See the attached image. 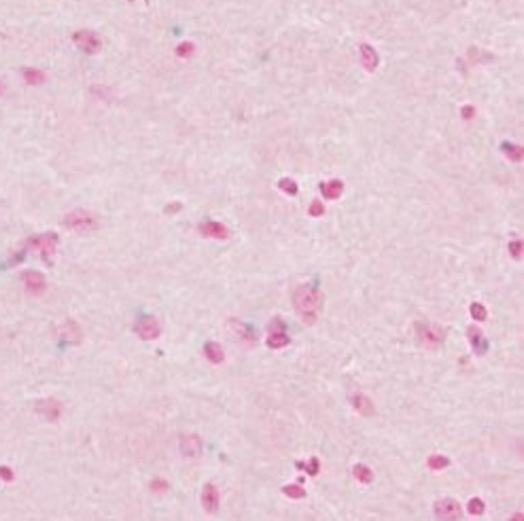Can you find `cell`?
Instances as JSON below:
<instances>
[{
	"mask_svg": "<svg viewBox=\"0 0 524 521\" xmlns=\"http://www.w3.org/2000/svg\"><path fill=\"white\" fill-rule=\"evenodd\" d=\"M293 305L306 324H314L323 308V294L310 284H301L293 290Z\"/></svg>",
	"mask_w": 524,
	"mask_h": 521,
	"instance_id": "6da1fadb",
	"label": "cell"
},
{
	"mask_svg": "<svg viewBox=\"0 0 524 521\" xmlns=\"http://www.w3.org/2000/svg\"><path fill=\"white\" fill-rule=\"evenodd\" d=\"M64 227L70 229V231H75V233H90V231H94L98 227V222H96L92 212L73 210V212H68L64 216Z\"/></svg>",
	"mask_w": 524,
	"mask_h": 521,
	"instance_id": "7a4b0ae2",
	"label": "cell"
},
{
	"mask_svg": "<svg viewBox=\"0 0 524 521\" xmlns=\"http://www.w3.org/2000/svg\"><path fill=\"white\" fill-rule=\"evenodd\" d=\"M56 246H58V236L56 233H43V236H32L28 242H26V248L30 250H37V252L51 263V256L56 252Z\"/></svg>",
	"mask_w": 524,
	"mask_h": 521,
	"instance_id": "3957f363",
	"label": "cell"
},
{
	"mask_svg": "<svg viewBox=\"0 0 524 521\" xmlns=\"http://www.w3.org/2000/svg\"><path fill=\"white\" fill-rule=\"evenodd\" d=\"M416 337L424 348H437L443 341V330L429 322H416Z\"/></svg>",
	"mask_w": 524,
	"mask_h": 521,
	"instance_id": "277c9868",
	"label": "cell"
},
{
	"mask_svg": "<svg viewBox=\"0 0 524 521\" xmlns=\"http://www.w3.org/2000/svg\"><path fill=\"white\" fill-rule=\"evenodd\" d=\"M73 42H75L83 53H87V56H96V53L102 49L100 36H98L96 32H92V30H79V32H75V34H73Z\"/></svg>",
	"mask_w": 524,
	"mask_h": 521,
	"instance_id": "5b68a950",
	"label": "cell"
},
{
	"mask_svg": "<svg viewBox=\"0 0 524 521\" xmlns=\"http://www.w3.org/2000/svg\"><path fill=\"white\" fill-rule=\"evenodd\" d=\"M435 517L439 521H458L463 517V508L454 498H441L435 502Z\"/></svg>",
	"mask_w": 524,
	"mask_h": 521,
	"instance_id": "8992f818",
	"label": "cell"
},
{
	"mask_svg": "<svg viewBox=\"0 0 524 521\" xmlns=\"http://www.w3.org/2000/svg\"><path fill=\"white\" fill-rule=\"evenodd\" d=\"M136 335L140 339H145V341H153L159 337V333H162V326H159V322L155 316H143L138 322H136Z\"/></svg>",
	"mask_w": 524,
	"mask_h": 521,
	"instance_id": "52a82bcc",
	"label": "cell"
},
{
	"mask_svg": "<svg viewBox=\"0 0 524 521\" xmlns=\"http://www.w3.org/2000/svg\"><path fill=\"white\" fill-rule=\"evenodd\" d=\"M22 282H24L26 292L32 294V297H39V294H43V292H45V288H47L45 276L39 274V272H34V269H30V272H24Z\"/></svg>",
	"mask_w": 524,
	"mask_h": 521,
	"instance_id": "ba28073f",
	"label": "cell"
},
{
	"mask_svg": "<svg viewBox=\"0 0 524 521\" xmlns=\"http://www.w3.org/2000/svg\"><path fill=\"white\" fill-rule=\"evenodd\" d=\"M198 231L208 240H221V242L229 240V229L223 222H217V220H204L198 227Z\"/></svg>",
	"mask_w": 524,
	"mask_h": 521,
	"instance_id": "9c48e42d",
	"label": "cell"
},
{
	"mask_svg": "<svg viewBox=\"0 0 524 521\" xmlns=\"http://www.w3.org/2000/svg\"><path fill=\"white\" fill-rule=\"evenodd\" d=\"M34 411H37L43 420L56 422L62 416V405H60V400H56V398H43V400H39L37 405H34Z\"/></svg>",
	"mask_w": 524,
	"mask_h": 521,
	"instance_id": "30bf717a",
	"label": "cell"
},
{
	"mask_svg": "<svg viewBox=\"0 0 524 521\" xmlns=\"http://www.w3.org/2000/svg\"><path fill=\"white\" fill-rule=\"evenodd\" d=\"M200 500H202V506H204L206 513H217V510H219V492H217V488L212 483H206L202 488Z\"/></svg>",
	"mask_w": 524,
	"mask_h": 521,
	"instance_id": "8fae6325",
	"label": "cell"
},
{
	"mask_svg": "<svg viewBox=\"0 0 524 521\" xmlns=\"http://www.w3.org/2000/svg\"><path fill=\"white\" fill-rule=\"evenodd\" d=\"M359 56H361L363 68H365L367 72H374V70L378 68L380 58H378V53H376V49L371 47V44H361V47H359Z\"/></svg>",
	"mask_w": 524,
	"mask_h": 521,
	"instance_id": "7c38bea8",
	"label": "cell"
},
{
	"mask_svg": "<svg viewBox=\"0 0 524 521\" xmlns=\"http://www.w3.org/2000/svg\"><path fill=\"white\" fill-rule=\"evenodd\" d=\"M202 452V441L195 434H183L181 436V454L187 458H198Z\"/></svg>",
	"mask_w": 524,
	"mask_h": 521,
	"instance_id": "4fadbf2b",
	"label": "cell"
},
{
	"mask_svg": "<svg viewBox=\"0 0 524 521\" xmlns=\"http://www.w3.org/2000/svg\"><path fill=\"white\" fill-rule=\"evenodd\" d=\"M350 405H352V409L359 413V416H363V418H369V416H374V402H371L365 394H354V396L350 398Z\"/></svg>",
	"mask_w": 524,
	"mask_h": 521,
	"instance_id": "5bb4252c",
	"label": "cell"
},
{
	"mask_svg": "<svg viewBox=\"0 0 524 521\" xmlns=\"http://www.w3.org/2000/svg\"><path fill=\"white\" fill-rule=\"evenodd\" d=\"M467 337H469V344L473 346V350L477 354H486L488 352V344L484 339V333L477 326H469L467 328Z\"/></svg>",
	"mask_w": 524,
	"mask_h": 521,
	"instance_id": "9a60e30c",
	"label": "cell"
},
{
	"mask_svg": "<svg viewBox=\"0 0 524 521\" xmlns=\"http://www.w3.org/2000/svg\"><path fill=\"white\" fill-rule=\"evenodd\" d=\"M321 193L325 200H340L342 193H344V182L333 178V180H327L321 184Z\"/></svg>",
	"mask_w": 524,
	"mask_h": 521,
	"instance_id": "2e32d148",
	"label": "cell"
},
{
	"mask_svg": "<svg viewBox=\"0 0 524 521\" xmlns=\"http://www.w3.org/2000/svg\"><path fill=\"white\" fill-rule=\"evenodd\" d=\"M58 333L64 337L66 341H70V344H79V341H81V328H79V324H77V322H73V320H66L64 324L60 326Z\"/></svg>",
	"mask_w": 524,
	"mask_h": 521,
	"instance_id": "e0dca14e",
	"label": "cell"
},
{
	"mask_svg": "<svg viewBox=\"0 0 524 521\" xmlns=\"http://www.w3.org/2000/svg\"><path fill=\"white\" fill-rule=\"evenodd\" d=\"M204 356H206L208 362H212V364H221L225 360L223 348H221L219 344H215V341H208V344L204 346Z\"/></svg>",
	"mask_w": 524,
	"mask_h": 521,
	"instance_id": "ac0fdd59",
	"label": "cell"
},
{
	"mask_svg": "<svg viewBox=\"0 0 524 521\" xmlns=\"http://www.w3.org/2000/svg\"><path fill=\"white\" fill-rule=\"evenodd\" d=\"M22 78H24L28 85H43V83L47 80L45 72H43V70H39V68H24V70H22Z\"/></svg>",
	"mask_w": 524,
	"mask_h": 521,
	"instance_id": "d6986e66",
	"label": "cell"
},
{
	"mask_svg": "<svg viewBox=\"0 0 524 521\" xmlns=\"http://www.w3.org/2000/svg\"><path fill=\"white\" fill-rule=\"evenodd\" d=\"M289 335L285 333V330H270V335H268V346L272 350H282V348H287L289 346Z\"/></svg>",
	"mask_w": 524,
	"mask_h": 521,
	"instance_id": "ffe728a7",
	"label": "cell"
},
{
	"mask_svg": "<svg viewBox=\"0 0 524 521\" xmlns=\"http://www.w3.org/2000/svg\"><path fill=\"white\" fill-rule=\"evenodd\" d=\"M501 148H503V152L505 155H507L513 164H522V157H524V150H522V146H518V144H511V142H503L501 144Z\"/></svg>",
	"mask_w": 524,
	"mask_h": 521,
	"instance_id": "44dd1931",
	"label": "cell"
},
{
	"mask_svg": "<svg viewBox=\"0 0 524 521\" xmlns=\"http://www.w3.org/2000/svg\"><path fill=\"white\" fill-rule=\"evenodd\" d=\"M352 474H354V479H357L359 483H371V481H374V472H371V468H367L365 464L352 466Z\"/></svg>",
	"mask_w": 524,
	"mask_h": 521,
	"instance_id": "7402d4cb",
	"label": "cell"
},
{
	"mask_svg": "<svg viewBox=\"0 0 524 521\" xmlns=\"http://www.w3.org/2000/svg\"><path fill=\"white\" fill-rule=\"evenodd\" d=\"M282 494H285L287 498H293V500H299V498L306 496V492L301 485H285V488H282Z\"/></svg>",
	"mask_w": 524,
	"mask_h": 521,
	"instance_id": "603a6c76",
	"label": "cell"
},
{
	"mask_svg": "<svg viewBox=\"0 0 524 521\" xmlns=\"http://www.w3.org/2000/svg\"><path fill=\"white\" fill-rule=\"evenodd\" d=\"M469 312H471V318L475 322H484L488 318V312L482 303H471V308H469Z\"/></svg>",
	"mask_w": 524,
	"mask_h": 521,
	"instance_id": "cb8c5ba5",
	"label": "cell"
},
{
	"mask_svg": "<svg viewBox=\"0 0 524 521\" xmlns=\"http://www.w3.org/2000/svg\"><path fill=\"white\" fill-rule=\"evenodd\" d=\"M450 466V460L446 456H431L429 458V468L433 470H441V468H448Z\"/></svg>",
	"mask_w": 524,
	"mask_h": 521,
	"instance_id": "d4e9b609",
	"label": "cell"
},
{
	"mask_svg": "<svg viewBox=\"0 0 524 521\" xmlns=\"http://www.w3.org/2000/svg\"><path fill=\"white\" fill-rule=\"evenodd\" d=\"M278 188H280V191H285L287 195H291V197L297 195V191H299L297 184H295V180H291V178H282V180L278 182Z\"/></svg>",
	"mask_w": 524,
	"mask_h": 521,
	"instance_id": "484cf974",
	"label": "cell"
},
{
	"mask_svg": "<svg viewBox=\"0 0 524 521\" xmlns=\"http://www.w3.org/2000/svg\"><path fill=\"white\" fill-rule=\"evenodd\" d=\"M469 513L471 515H482L484 513V508H486V504H484V500L482 498H471L469 500Z\"/></svg>",
	"mask_w": 524,
	"mask_h": 521,
	"instance_id": "4316f807",
	"label": "cell"
},
{
	"mask_svg": "<svg viewBox=\"0 0 524 521\" xmlns=\"http://www.w3.org/2000/svg\"><path fill=\"white\" fill-rule=\"evenodd\" d=\"M297 468L306 470V472L310 474V477H312V474H316V472H318V468H321V464H318V460H316V458H310L308 466H306V464H297Z\"/></svg>",
	"mask_w": 524,
	"mask_h": 521,
	"instance_id": "83f0119b",
	"label": "cell"
},
{
	"mask_svg": "<svg viewBox=\"0 0 524 521\" xmlns=\"http://www.w3.org/2000/svg\"><path fill=\"white\" fill-rule=\"evenodd\" d=\"M193 51H195V47L191 42H181L179 47H176V56H179V58H191Z\"/></svg>",
	"mask_w": 524,
	"mask_h": 521,
	"instance_id": "f1b7e54d",
	"label": "cell"
},
{
	"mask_svg": "<svg viewBox=\"0 0 524 521\" xmlns=\"http://www.w3.org/2000/svg\"><path fill=\"white\" fill-rule=\"evenodd\" d=\"M509 254L516 260L522 258V240H511L509 242Z\"/></svg>",
	"mask_w": 524,
	"mask_h": 521,
	"instance_id": "f546056e",
	"label": "cell"
},
{
	"mask_svg": "<svg viewBox=\"0 0 524 521\" xmlns=\"http://www.w3.org/2000/svg\"><path fill=\"white\" fill-rule=\"evenodd\" d=\"M308 214H310V216H314V218L323 216V214H325V206H323L321 202H312V204H310V208H308Z\"/></svg>",
	"mask_w": 524,
	"mask_h": 521,
	"instance_id": "4dcf8cb0",
	"label": "cell"
},
{
	"mask_svg": "<svg viewBox=\"0 0 524 521\" xmlns=\"http://www.w3.org/2000/svg\"><path fill=\"white\" fill-rule=\"evenodd\" d=\"M151 490L157 492V494H159V492H166V490H168V483L162 481V479H153V481H151Z\"/></svg>",
	"mask_w": 524,
	"mask_h": 521,
	"instance_id": "1f68e13d",
	"label": "cell"
},
{
	"mask_svg": "<svg viewBox=\"0 0 524 521\" xmlns=\"http://www.w3.org/2000/svg\"><path fill=\"white\" fill-rule=\"evenodd\" d=\"M0 479L5 481H13V470L9 466H0Z\"/></svg>",
	"mask_w": 524,
	"mask_h": 521,
	"instance_id": "d6a6232c",
	"label": "cell"
},
{
	"mask_svg": "<svg viewBox=\"0 0 524 521\" xmlns=\"http://www.w3.org/2000/svg\"><path fill=\"white\" fill-rule=\"evenodd\" d=\"M475 108L473 106H463V119H473Z\"/></svg>",
	"mask_w": 524,
	"mask_h": 521,
	"instance_id": "836d02e7",
	"label": "cell"
},
{
	"mask_svg": "<svg viewBox=\"0 0 524 521\" xmlns=\"http://www.w3.org/2000/svg\"><path fill=\"white\" fill-rule=\"evenodd\" d=\"M181 208H183L181 204H172V206H168V208H166V212H170V214H172V212H176V210H181Z\"/></svg>",
	"mask_w": 524,
	"mask_h": 521,
	"instance_id": "e575fe53",
	"label": "cell"
},
{
	"mask_svg": "<svg viewBox=\"0 0 524 521\" xmlns=\"http://www.w3.org/2000/svg\"><path fill=\"white\" fill-rule=\"evenodd\" d=\"M511 521H524V515H522V513H516V515L511 517Z\"/></svg>",
	"mask_w": 524,
	"mask_h": 521,
	"instance_id": "d590c367",
	"label": "cell"
},
{
	"mask_svg": "<svg viewBox=\"0 0 524 521\" xmlns=\"http://www.w3.org/2000/svg\"><path fill=\"white\" fill-rule=\"evenodd\" d=\"M0 94H3V83H0Z\"/></svg>",
	"mask_w": 524,
	"mask_h": 521,
	"instance_id": "8d00e7d4",
	"label": "cell"
}]
</instances>
